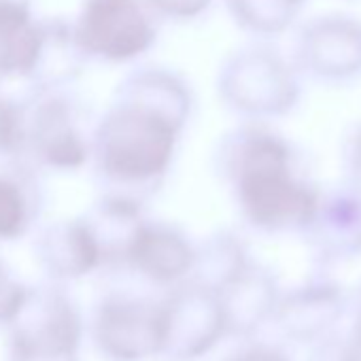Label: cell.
Returning <instances> with one entry per match:
<instances>
[{
  "mask_svg": "<svg viewBox=\"0 0 361 361\" xmlns=\"http://www.w3.org/2000/svg\"><path fill=\"white\" fill-rule=\"evenodd\" d=\"M344 295L331 281H314L293 291L281 304V323L295 340H317L340 319Z\"/></svg>",
  "mask_w": 361,
  "mask_h": 361,
  "instance_id": "cell-12",
  "label": "cell"
},
{
  "mask_svg": "<svg viewBox=\"0 0 361 361\" xmlns=\"http://www.w3.org/2000/svg\"><path fill=\"white\" fill-rule=\"evenodd\" d=\"M342 170H344V183L361 190V121H355L344 134Z\"/></svg>",
  "mask_w": 361,
  "mask_h": 361,
  "instance_id": "cell-17",
  "label": "cell"
},
{
  "mask_svg": "<svg viewBox=\"0 0 361 361\" xmlns=\"http://www.w3.org/2000/svg\"><path fill=\"white\" fill-rule=\"evenodd\" d=\"M215 172L259 232H304L321 190L298 168L291 142L266 121H243L215 149Z\"/></svg>",
  "mask_w": 361,
  "mask_h": 361,
  "instance_id": "cell-2",
  "label": "cell"
},
{
  "mask_svg": "<svg viewBox=\"0 0 361 361\" xmlns=\"http://www.w3.org/2000/svg\"><path fill=\"white\" fill-rule=\"evenodd\" d=\"M149 5L161 22H192L213 7V0H149Z\"/></svg>",
  "mask_w": 361,
  "mask_h": 361,
  "instance_id": "cell-16",
  "label": "cell"
},
{
  "mask_svg": "<svg viewBox=\"0 0 361 361\" xmlns=\"http://www.w3.org/2000/svg\"><path fill=\"white\" fill-rule=\"evenodd\" d=\"M37 26L32 0H0V83L22 81Z\"/></svg>",
  "mask_w": 361,
  "mask_h": 361,
  "instance_id": "cell-13",
  "label": "cell"
},
{
  "mask_svg": "<svg viewBox=\"0 0 361 361\" xmlns=\"http://www.w3.org/2000/svg\"><path fill=\"white\" fill-rule=\"evenodd\" d=\"M238 361H287V357L279 350H270V348H255L247 355H243Z\"/></svg>",
  "mask_w": 361,
  "mask_h": 361,
  "instance_id": "cell-19",
  "label": "cell"
},
{
  "mask_svg": "<svg viewBox=\"0 0 361 361\" xmlns=\"http://www.w3.org/2000/svg\"><path fill=\"white\" fill-rule=\"evenodd\" d=\"M217 94L226 109L245 121L268 123L295 109L298 68L274 45L259 39L226 58L217 75Z\"/></svg>",
  "mask_w": 361,
  "mask_h": 361,
  "instance_id": "cell-3",
  "label": "cell"
},
{
  "mask_svg": "<svg viewBox=\"0 0 361 361\" xmlns=\"http://www.w3.org/2000/svg\"><path fill=\"white\" fill-rule=\"evenodd\" d=\"M123 255L132 266L157 281L183 276L196 262V251L183 232L145 219L136 226Z\"/></svg>",
  "mask_w": 361,
  "mask_h": 361,
  "instance_id": "cell-9",
  "label": "cell"
},
{
  "mask_svg": "<svg viewBox=\"0 0 361 361\" xmlns=\"http://www.w3.org/2000/svg\"><path fill=\"white\" fill-rule=\"evenodd\" d=\"M92 130L87 111L71 90L30 92L24 100L22 159L37 170L77 172L90 164Z\"/></svg>",
  "mask_w": 361,
  "mask_h": 361,
  "instance_id": "cell-4",
  "label": "cell"
},
{
  "mask_svg": "<svg viewBox=\"0 0 361 361\" xmlns=\"http://www.w3.org/2000/svg\"><path fill=\"white\" fill-rule=\"evenodd\" d=\"M310 361H361V340L357 338H325L312 353Z\"/></svg>",
  "mask_w": 361,
  "mask_h": 361,
  "instance_id": "cell-18",
  "label": "cell"
},
{
  "mask_svg": "<svg viewBox=\"0 0 361 361\" xmlns=\"http://www.w3.org/2000/svg\"><path fill=\"white\" fill-rule=\"evenodd\" d=\"M194 106V90L176 71H130L92 130L90 166L100 194L145 204L172 172Z\"/></svg>",
  "mask_w": 361,
  "mask_h": 361,
  "instance_id": "cell-1",
  "label": "cell"
},
{
  "mask_svg": "<svg viewBox=\"0 0 361 361\" xmlns=\"http://www.w3.org/2000/svg\"><path fill=\"white\" fill-rule=\"evenodd\" d=\"M71 24L87 62L132 64L153 49L161 20L149 0H81Z\"/></svg>",
  "mask_w": 361,
  "mask_h": 361,
  "instance_id": "cell-5",
  "label": "cell"
},
{
  "mask_svg": "<svg viewBox=\"0 0 361 361\" xmlns=\"http://www.w3.org/2000/svg\"><path fill=\"white\" fill-rule=\"evenodd\" d=\"M357 340H361V308H359V317H357Z\"/></svg>",
  "mask_w": 361,
  "mask_h": 361,
  "instance_id": "cell-20",
  "label": "cell"
},
{
  "mask_svg": "<svg viewBox=\"0 0 361 361\" xmlns=\"http://www.w3.org/2000/svg\"><path fill=\"white\" fill-rule=\"evenodd\" d=\"M37 249L54 274L75 276L102 259V249L87 217L54 221L39 234Z\"/></svg>",
  "mask_w": 361,
  "mask_h": 361,
  "instance_id": "cell-11",
  "label": "cell"
},
{
  "mask_svg": "<svg viewBox=\"0 0 361 361\" xmlns=\"http://www.w3.org/2000/svg\"><path fill=\"white\" fill-rule=\"evenodd\" d=\"M24 102L0 90V161L22 157Z\"/></svg>",
  "mask_w": 361,
  "mask_h": 361,
  "instance_id": "cell-15",
  "label": "cell"
},
{
  "mask_svg": "<svg viewBox=\"0 0 361 361\" xmlns=\"http://www.w3.org/2000/svg\"><path fill=\"white\" fill-rule=\"evenodd\" d=\"M306 0H226L238 28L255 39H272L293 26Z\"/></svg>",
  "mask_w": 361,
  "mask_h": 361,
  "instance_id": "cell-14",
  "label": "cell"
},
{
  "mask_svg": "<svg viewBox=\"0 0 361 361\" xmlns=\"http://www.w3.org/2000/svg\"><path fill=\"white\" fill-rule=\"evenodd\" d=\"M310 249L325 264L361 255V190L342 183L321 192L317 209L304 228Z\"/></svg>",
  "mask_w": 361,
  "mask_h": 361,
  "instance_id": "cell-7",
  "label": "cell"
},
{
  "mask_svg": "<svg viewBox=\"0 0 361 361\" xmlns=\"http://www.w3.org/2000/svg\"><path fill=\"white\" fill-rule=\"evenodd\" d=\"M43 209V188L37 168L22 159L0 161V240L24 236Z\"/></svg>",
  "mask_w": 361,
  "mask_h": 361,
  "instance_id": "cell-10",
  "label": "cell"
},
{
  "mask_svg": "<svg viewBox=\"0 0 361 361\" xmlns=\"http://www.w3.org/2000/svg\"><path fill=\"white\" fill-rule=\"evenodd\" d=\"M293 66L327 85L353 83L361 77V22L342 13L312 18L295 37Z\"/></svg>",
  "mask_w": 361,
  "mask_h": 361,
  "instance_id": "cell-6",
  "label": "cell"
},
{
  "mask_svg": "<svg viewBox=\"0 0 361 361\" xmlns=\"http://www.w3.org/2000/svg\"><path fill=\"white\" fill-rule=\"evenodd\" d=\"M87 64L73 24L62 18H39L37 39L22 81L30 92L71 90Z\"/></svg>",
  "mask_w": 361,
  "mask_h": 361,
  "instance_id": "cell-8",
  "label": "cell"
}]
</instances>
